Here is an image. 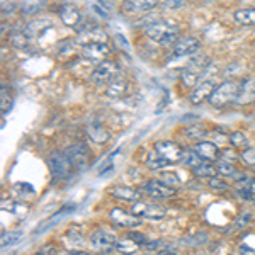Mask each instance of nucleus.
I'll list each match as a JSON object with an SVG mask.
<instances>
[{"label":"nucleus","mask_w":255,"mask_h":255,"mask_svg":"<svg viewBox=\"0 0 255 255\" xmlns=\"http://www.w3.org/2000/svg\"><path fill=\"white\" fill-rule=\"evenodd\" d=\"M208 184H209V187L215 189V191H228L230 189L228 184H226L223 179H218V177H211Z\"/></svg>","instance_id":"473e14b6"},{"label":"nucleus","mask_w":255,"mask_h":255,"mask_svg":"<svg viewBox=\"0 0 255 255\" xmlns=\"http://www.w3.org/2000/svg\"><path fill=\"white\" fill-rule=\"evenodd\" d=\"M10 44L14 48H24L27 44V34L26 32H20V31H15V32H12L10 34Z\"/></svg>","instance_id":"2f4dec72"},{"label":"nucleus","mask_w":255,"mask_h":255,"mask_svg":"<svg viewBox=\"0 0 255 255\" xmlns=\"http://www.w3.org/2000/svg\"><path fill=\"white\" fill-rule=\"evenodd\" d=\"M128 87H129L128 80L121 75V73H119L116 79H113V80H111L109 84H108V87H106V96H108V97H113V99H119V97L126 96Z\"/></svg>","instance_id":"a211bd4d"},{"label":"nucleus","mask_w":255,"mask_h":255,"mask_svg":"<svg viewBox=\"0 0 255 255\" xmlns=\"http://www.w3.org/2000/svg\"><path fill=\"white\" fill-rule=\"evenodd\" d=\"M216 170H218V175L221 177H232V175H237V168L233 165L232 162H226V160H221L220 163L216 165Z\"/></svg>","instance_id":"7c9ffc66"},{"label":"nucleus","mask_w":255,"mask_h":255,"mask_svg":"<svg viewBox=\"0 0 255 255\" xmlns=\"http://www.w3.org/2000/svg\"><path fill=\"white\" fill-rule=\"evenodd\" d=\"M233 19H235L237 24L240 26H255V7L252 9H240L233 14Z\"/></svg>","instance_id":"4be33fe9"},{"label":"nucleus","mask_w":255,"mask_h":255,"mask_svg":"<svg viewBox=\"0 0 255 255\" xmlns=\"http://www.w3.org/2000/svg\"><path fill=\"white\" fill-rule=\"evenodd\" d=\"M250 220H252V216H250V215H242V216L237 220V226H238V228H244V226L249 225V221H250Z\"/></svg>","instance_id":"a19ab883"},{"label":"nucleus","mask_w":255,"mask_h":255,"mask_svg":"<svg viewBox=\"0 0 255 255\" xmlns=\"http://www.w3.org/2000/svg\"><path fill=\"white\" fill-rule=\"evenodd\" d=\"M209 63H211V60H209L208 56H204V55L194 56V58L186 65V68L182 70V73H180L182 84L189 89H194L196 85H199V80L203 79V75H204V72H206V68L209 67Z\"/></svg>","instance_id":"f03ea898"},{"label":"nucleus","mask_w":255,"mask_h":255,"mask_svg":"<svg viewBox=\"0 0 255 255\" xmlns=\"http://www.w3.org/2000/svg\"><path fill=\"white\" fill-rule=\"evenodd\" d=\"M160 0H125L123 10L125 14H139V12H148L158 5Z\"/></svg>","instance_id":"2eb2a0df"},{"label":"nucleus","mask_w":255,"mask_h":255,"mask_svg":"<svg viewBox=\"0 0 255 255\" xmlns=\"http://www.w3.org/2000/svg\"><path fill=\"white\" fill-rule=\"evenodd\" d=\"M230 145L238 148V150H245V148H249V138L244 131H233V133H230Z\"/></svg>","instance_id":"bb28decb"},{"label":"nucleus","mask_w":255,"mask_h":255,"mask_svg":"<svg viewBox=\"0 0 255 255\" xmlns=\"http://www.w3.org/2000/svg\"><path fill=\"white\" fill-rule=\"evenodd\" d=\"M145 34L148 39L153 43H158L162 46H174L179 38V26L170 24L168 20H157V22L150 24L145 29Z\"/></svg>","instance_id":"f257e3e1"},{"label":"nucleus","mask_w":255,"mask_h":255,"mask_svg":"<svg viewBox=\"0 0 255 255\" xmlns=\"http://www.w3.org/2000/svg\"><path fill=\"white\" fill-rule=\"evenodd\" d=\"M201 41L192 36H187L184 39H179L174 44V56L175 58H184V56H192L199 51Z\"/></svg>","instance_id":"9b49d317"},{"label":"nucleus","mask_w":255,"mask_h":255,"mask_svg":"<svg viewBox=\"0 0 255 255\" xmlns=\"http://www.w3.org/2000/svg\"><path fill=\"white\" fill-rule=\"evenodd\" d=\"M87 134L94 143H97V145H104L109 139V133L106 131V128L102 126L101 123H90L87 126Z\"/></svg>","instance_id":"aec40b11"},{"label":"nucleus","mask_w":255,"mask_h":255,"mask_svg":"<svg viewBox=\"0 0 255 255\" xmlns=\"http://www.w3.org/2000/svg\"><path fill=\"white\" fill-rule=\"evenodd\" d=\"M157 255H179V254H177L174 249H163V250H160Z\"/></svg>","instance_id":"c03bdc74"},{"label":"nucleus","mask_w":255,"mask_h":255,"mask_svg":"<svg viewBox=\"0 0 255 255\" xmlns=\"http://www.w3.org/2000/svg\"><path fill=\"white\" fill-rule=\"evenodd\" d=\"M109 194L118 201H123V203H131L134 204L136 201H139V191L133 187H126V186H116L109 191Z\"/></svg>","instance_id":"f3484780"},{"label":"nucleus","mask_w":255,"mask_h":255,"mask_svg":"<svg viewBox=\"0 0 255 255\" xmlns=\"http://www.w3.org/2000/svg\"><path fill=\"white\" fill-rule=\"evenodd\" d=\"M254 203H255V199H254Z\"/></svg>","instance_id":"49530a36"},{"label":"nucleus","mask_w":255,"mask_h":255,"mask_svg":"<svg viewBox=\"0 0 255 255\" xmlns=\"http://www.w3.org/2000/svg\"><path fill=\"white\" fill-rule=\"evenodd\" d=\"M141 245H138L134 240H131L129 237H125V238H119L118 244H116V252L121 254V255H134L138 252V249Z\"/></svg>","instance_id":"412c9836"},{"label":"nucleus","mask_w":255,"mask_h":255,"mask_svg":"<svg viewBox=\"0 0 255 255\" xmlns=\"http://www.w3.org/2000/svg\"><path fill=\"white\" fill-rule=\"evenodd\" d=\"M10 104H12V101H10V96H9V94L5 92V89H2V106H0V109H2V114H5L7 111H9Z\"/></svg>","instance_id":"c9c22d12"},{"label":"nucleus","mask_w":255,"mask_h":255,"mask_svg":"<svg viewBox=\"0 0 255 255\" xmlns=\"http://www.w3.org/2000/svg\"><path fill=\"white\" fill-rule=\"evenodd\" d=\"M48 168L55 179H67V177L72 174L73 165L70 163V160L67 155H65V151L63 153L53 151V153L48 157Z\"/></svg>","instance_id":"20e7f679"},{"label":"nucleus","mask_w":255,"mask_h":255,"mask_svg":"<svg viewBox=\"0 0 255 255\" xmlns=\"http://www.w3.org/2000/svg\"><path fill=\"white\" fill-rule=\"evenodd\" d=\"M79 43H82V46H84V44H89V43H106V34H104V31H101V29L80 32Z\"/></svg>","instance_id":"5701e85b"},{"label":"nucleus","mask_w":255,"mask_h":255,"mask_svg":"<svg viewBox=\"0 0 255 255\" xmlns=\"http://www.w3.org/2000/svg\"><path fill=\"white\" fill-rule=\"evenodd\" d=\"M242 160L249 165H255V148H245L244 153H242Z\"/></svg>","instance_id":"f704fd0d"},{"label":"nucleus","mask_w":255,"mask_h":255,"mask_svg":"<svg viewBox=\"0 0 255 255\" xmlns=\"http://www.w3.org/2000/svg\"><path fill=\"white\" fill-rule=\"evenodd\" d=\"M238 255H255V250L252 249V247L242 245V247H240V252H238Z\"/></svg>","instance_id":"37998d69"},{"label":"nucleus","mask_w":255,"mask_h":255,"mask_svg":"<svg viewBox=\"0 0 255 255\" xmlns=\"http://www.w3.org/2000/svg\"><path fill=\"white\" fill-rule=\"evenodd\" d=\"M184 133H186L187 138L201 141V139H203L208 134V129H206V126H203V125H192V126H187Z\"/></svg>","instance_id":"cd10ccee"},{"label":"nucleus","mask_w":255,"mask_h":255,"mask_svg":"<svg viewBox=\"0 0 255 255\" xmlns=\"http://www.w3.org/2000/svg\"><path fill=\"white\" fill-rule=\"evenodd\" d=\"M119 67L114 61H102V63H99L96 68H94L92 75H90V80L94 82V84L97 85H108L111 80L116 79V77L119 75Z\"/></svg>","instance_id":"39448f33"},{"label":"nucleus","mask_w":255,"mask_h":255,"mask_svg":"<svg viewBox=\"0 0 255 255\" xmlns=\"http://www.w3.org/2000/svg\"><path fill=\"white\" fill-rule=\"evenodd\" d=\"M216 85L213 84L211 80H206V82H201L199 85H196L194 89H192V92L189 94V101H191V104H203L204 101H209V97H211V94L215 92Z\"/></svg>","instance_id":"ddd939ff"},{"label":"nucleus","mask_w":255,"mask_h":255,"mask_svg":"<svg viewBox=\"0 0 255 255\" xmlns=\"http://www.w3.org/2000/svg\"><path fill=\"white\" fill-rule=\"evenodd\" d=\"M184 3V0H167L165 2V7L167 9H177Z\"/></svg>","instance_id":"79ce46f5"},{"label":"nucleus","mask_w":255,"mask_h":255,"mask_svg":"<svg viewBox=\"0 0 255 255\" xmlns=\"http://www.w3.org/2000/svg\"><path fill=\"white\" fill-rule=\"evenodd\" d=\"M153 150L157 151V153L162 155V157L165 158L168 163L182 162L184 150H182V146L177 145L175 141H168V139H162V141H157V143H155Z\"/></svg>","instance_id":"0eeeda50"},{"label":"nucleus","mask_w":255,"mask_h":255,"mask_svg":"<svg viewBox=\"0 0 255 255\" xmlns=\"http://www.w3.org/2000/svg\"><path fill=\"white\" fill-rule=\"evenodd\" d=\"M20 238H22V233H20V232H7V233H2V238H0L2 249H5V247H10V245H15L17 242H20Z\"/></svg>","instance_id":"c756f323"},{"label":"nucleus","mask_w":255,"mask_h":255,"mask_svg":"<svg viewBox=\"0 0 255 255\" xmlns=\"http://www.w3.org/2000/svg\"><path fill=\"white\" fill-rule=\"evenodd\" d=\"M194 150L204 162H216L220 158V148L213 141H197Z\"/></svg>","instance_id":"dca6fc26"},{"label":"nucleus","mask_w":255,"mask_h":255,"mask_svg":"<svg viewBox=\"0 0 255 255\" xmlns=\"http://www.w3.org/2000/svg\"><path fill=\"white\" fill-rule=\"evenodd\" d=\"M128 237H129L131 240L136 242L138 245H145V244H146V238H145V235H143V233H138V232H129V233H128Z\"/></svg>","instance_id":"4c0bfd02"},{"label":"nucleus","mask_w":255,"mask_h":255,"mask_svg":"<svg viewBox=\"0 0 255 255\" xmlns=\"http://www.w3.org/2000/svg\"><path fill=\"white\" fill-rule=\"evenodd\" d=\"M67 237L70 238V240H73V242H80L82 240V233H80V228L79 226H72V228L68 230V233H67Z\"/></svg>","instance_id":"e433bc0d"},{"label":"nucleus","mask_w":255,"mask_h":255,"mask_svg":"<svg viewBox=\"0 0 255 255\" xmlns=\"http://www.w3.org/2000/svg\"><path fill=\"white\" fill-rule=\"evenodd\" d=\"M80 55L82 58L94 61V63H102L111 55V48L106 43H89L82 46Z\"/></svg>","instance_id":"6e6552de"},{"label":"nucleus","mask_w":255,"mask_h":255,"mask_svg":"<svg viewBox=\"0 0 255 255\" xmlns=\"http://www.w3.org/2000/svg\"><path fill=\"white\" fill-rule=\"evenodd\" d=\"M143 192L148 194L150 197H155V199H170V197L175 196V189L170 187L168 184L162 182V180H148V182L143 186Z\"/></svg>","instance_id":"1a4fd4ad"},{"label":"nucleus","mask_w":255,"mask_h":255,"mask_svg":"<svg viewBox=\"0 0 255 255\" xmlns=\"http://www.w3.org/2000/svg\"><path fill=\"white\" fill-rule=\"evenodd\" d=\"M65 155L68 157L73 168H79V170H84L90 162V151L84 143H75V145L68 146L65 150Z\"/></svg>","instance_id":"423d86ee"},{"label":"nucleus","mask_w":255,"mask_h":255,"mask_svg":"<svg viewBox=\"0 0 255 255\" xmlns=\"http://www.w3.org/2000/svg\"><path fill=\"white\" fill-rule=\"evenodd\" d=\"M242 189H245V191L249 192L252 201L255 199V179H250L249 182H247V186H242Z\"/></svg>","instance_id":"58836bf2"},{"label":"nucleus","mask_w":255,"mask_h":255,"mask_svg":"<svg viewBox=\"0 0 255 255\" xmlns=\"http://www.w3.org/2000/svg\"><path fill=\"white\" fill-rule=\"evenodd\" d=\"M58 254V250H56V245L55 244H46L43 247H39L38 250H36L34 255H56Z\"/></svg>","instance_id":"72a5a7b5"},{"label":"nucleus","mask_w":255,"mask_h":255,"mask_svg":"<svg viewBox=\"0 0 255 255\" xmlns=\"http://www.w3.org/2000/svg\"><path fill=\"white\" fill-rule=\"evenodd\" d=\"M196 177H201V179H211V177H216L218 175V170L216 167L213 165L211 162H203L199 167L192 168Z\"/></svg>","instance_id":"393cba45"},{"label":"nucleus","mask_w":255,"mask_h":255,"mask_svg":"<svg viewBox=\"0 0 255 255\" xmlns=\"http://www.w3.org/2000/svg\"><path fill=\"white\" fill-rule=\"evenodd\" d=\"M90 242H92V245L96 247L97 250H101V252H111L113 249H116V244H118L116 237L111 232H108V230H102V228L92 232Z\"/></svg>","instance_id":"9d476101"},{"label":"nucleus","mask_w":255,"mask_h":255,"mask_svg":"<svg viewBox=\"0 0 255 255\" xmlns=\"http://www.w3.org/2000/svg\"><path fill=\"white\" fill-rule=\"evenodd\" d=\"M109 216H111V220H113V223L121 226V228H134V226L139 225V218L123 208H113Z\"/></svg>","instance_id":"f8f14e48"},{"label":"nucleus","mask_w":255,"mask_h":255,"mask_svg":"<svg viewBox=\"0 0 255 255\" xmlns=\"http://www.w3.org/2000/svg\"><path fill=\"white\" fill-rule=\"evenodd\" d=\"M168 165V162L165 158L162 157L160 153H157V151H151V153H148V157H146V167L150 168V170H160V168H163V167H167Z\"/></svg>","instance_id":"a878e982"},{"label":"nucleus","mask_w":255,"mask_h":255,"mask_svg":"<svg viewBox=\"0 0 255 255\" xmlns=\"http://www.w3.org/2000/svg\"><path fill=\"white\" fill-rule=\"evenodd\" d=\"M238 89H240V82L226 80L223 84L216 85L215 92L211 94L208 102L213 108H223V106L230 104V102H235Z\"/></svg>","instance_id":"7ed1b4c3"},{"label":"nucleus","mask_w":255,"mask_h":255,"mask_svg":"<svg viewBox=\"0 0 255 255\" xmlns=\"http://www.w3.org/2000/svg\"><path fill=\"white\" fill-rule=\"evenodd\" d=\"M182 162H184V165H187V167H191V168H196V167H199L201 163L204 162V160L201 158L199 155L196 153L194 148H192V150H184Z\"/></svg>","instance_id":"c85d7f7f"},{"label":"nucleus","mask_w":255,"mask_h":255,"mask_svg":"<svg viewBox=\"0 0 255 255\" xmlns=\"http://www.w3.org/2000/svg\"><path fill=\"white\" fill-rule=\"evenodd\" d=\"M255 102V79H244L240 82V89H238L235 104L247 106Z\"/></svg>","instance_id":"4468645a"},{"label":"nucleus","mask_w":255,"mask_h":255,"mask_svg":"<svg viewBox=\"0 0 255 255\" xmlns=\"http://www.w3.org/2000/svg\"><path fill=\"white\" fill-rule=\"evenodd\" d=\"M221 155H223V160H226V162H235V160H238V155L233 153V150H223L221 151Z\"/></svg>","instance_id":"ea45409f"},{"label":"nucleus","mask_w":255,"mask_h":255,"mask_svg":"<svg viewBox=\"0 0 255 255\" xmlns=\"http://www.w3.org/2000/svg\"><path fill=\"white\" fill-rule=\"evenodd\" d=\"M68 255H90L89 252H84V250H70Z\"/></svg>","instance_id":"a18cd8bd"},{"label":"nucleus","mask_w":255,"mask_h":255,"mask_svg":"<svg viewBox=\"0 0 255 255\" xmlns=\"http://www.w3.org/2000/svg\"><path fill=\"white\" fill-rule=\"evenodd\" d=\"M60 17L63 20L65 26L68 27H77L82 22V14L75 5H63V9L60 10Z\"/></svg>","instance_id":"6ab92c4d"},{"label":"nucleus","mask_w":255,"mask_h":255,"mask_svg":"<svg viewBox=\"0 0 255 255\" xmlns=\"http://www.w3.org/2000/svg\"><path fill=\"white\" fill-rule=\"evenodd\" d=\"M165 216H167V209L163 206H160V204H146L141 218H146V220H162Z\"/></svg>","instance_id":"b1692460"}]
</instances>
